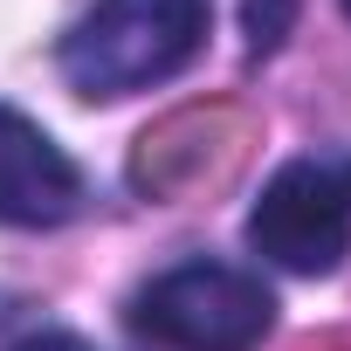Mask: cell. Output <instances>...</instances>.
<instances>
[{"label":"cell","mask_w":351,"mask_h":351,"mask_svg":"<svg viewBox=\"0 0 351 351\" xmlns=\"http://www.w3.org/2000/svg\"><path fill=\"white\" fill-rule=\"evenodd\" d=\"M207 0H97L62 35V76L76 97H138L165 76H180L207 42Z\"/></svg>","instance_id":"6da1fadb"},{"label":"cell","mask_w":351,"mask_h":351,"mask_svg":"<svg viewBox=\"0 0 351 351\" xmlns=\"http://www.w3.org/2000/svg\"><path fill=\"white\" fill-rule=\"evenodd\" d=\"M276 324V296L262 276L234 262H180L131 296V330L165 351H255Z\"/></svg>","instance_id":"7a4b0ae2"},{"label":"cell","mask_w":351,"mask_h":351,"mask_svg":"<svg viewBox=\"0 0 351 351\" xmlns=\"http://www.w3.org/2000/svg\"><path fill=\"white\" fill-rule=\"evenodd\" d=\"M248 248L289 276H330L351 255V193L330 165L296 158L262 186L248 214Z\"/></svg>","instance_id":"3957f363"},{"label":"cell","mask_w":351,"mask_h":351,"mask_svg":"<svg viewBox=\"0 0 351 351\" xmlns=\"http://www.w3.org/2000/svg\"><path fill=\"white\" fill-rule=\"evenodd\" d=\"M83 207V172L69 152L21 117L14 104H0V221L8 228H62Z\"/></svg>","instance_id":"277c9868"},{"label":"cell","mask_w":351,"mask_h":351,"mask_svg":"<svg viewBox=\"0 0 351 351\" xmlns=\"http://www.w3.org/2000/svg\"><path fill=\"white\" fill-rule=\"evenodd\" d=\"M296 28V0H248L241 8V35H248V49L255 56H269V49H282V35Z\"/></svg>","instance_id":"5b68a950"},{"label":"cell","mask_w":351,"mask_h":351,"mask_svg":"<svg viewBox=\"0 0 351 351\" xmlns=\"http://www.w3.org/2000/svg\"><path fill=\"white\" fill-rule=\"evenodd\" d=\"M14 351H90L76 330H35V337H21Z\"/></svg>","instance_id":"8992f818"},{"label":"cell","mask_w":351,"mask_h":351,"mask_svg":"<svg viewBox=\"0 0 351 351\" xmlns=\"http://www.w3.org/2000/svg\"><path fill=\"white\" fill-rule=\"evenodd\" d=\"M344 193H351V172H344Z\"/></svg>","instance_id":"52a82bcc"},{"label":"cell","mask_w":351,"mask_h":351,"mask_svg":"<svg viewBox=\"0 0 351 351\" xmlns=\"http://www.w3.org/2000/svg\"><path fill=\"white\" fill-rule=\"evenodd\" d=\"M344 14H351V0H344Z\"/></svg>","instance_id":"ba28073f"}]
</instances>
